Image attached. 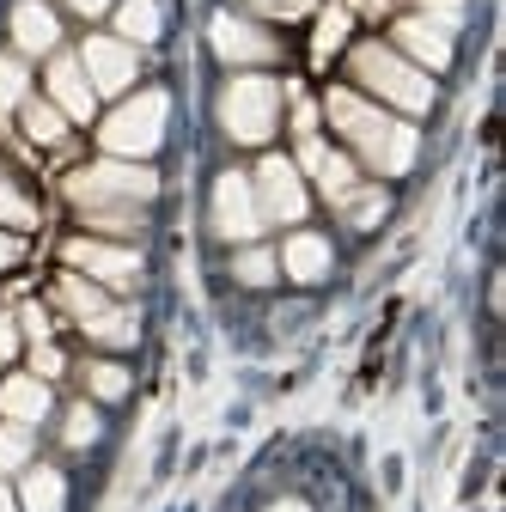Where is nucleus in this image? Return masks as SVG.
Listing matches in <instances>:
<instances>
[{
	"label": "nucleus",
	"mask_w": 506,
	"mask_h": 512,
	"mask_svg": "<svg viewBox=\"0 0 506 512\" xmlns=\"http://www.w3.org/2000/svg\"><path fill=\"white\" fill-rule=\"evenodd\" d=\"M98 348H135V336H141V317L129 311V305H104L98 317H86L80 324Z\"/></svg>",
	"instance_id": "16"
},
{
	"label": "nucleus",
	"mask_w": 506,
	"mask_h": 512,
	"mask_svg": "<svg viewBox=\"0 0 506 512\" xmlns=\"http://www.w3.org/2000/svg\"><path fill=\"white\" fill-rule=\"evenodd\" d=\"M208 37H214V55L238 61V68H250V61H275V55H281V43H275L269 31H257V25L238 19V13H214Z\"/></svg>",
	"instance_id": "10"
},
{
	"label": "nucleus",
	"mask_w": 506,
	"mask_h": 512,
	"mask_svg": "<svg viewBox=\"0 0 506 512\" xmlns=\"http://www.w3.org/2000/svg\"><path fill=\"white\" fill-rule=\"evenodd\" d=\"M220 122H226V135L244 141V147H263L275 135V122H281V86L263 80V74H244L220 92Z\"/></svg>",
	"instance_id": "4"
},
{
	"label": "nucleus",
	"mask_w": 506,
	"mask_h": 512,
	"mask_svg": "<svg viewBox=\"0 0 506 512\" xmlns=\"http://www.w3.org/2000/svg\"><path fill=\"white\" fill-rule=\"evenodd\" d=\"M61 439H68V445H92L98 439V415L80 403V409H68V421H61Z\"/></svg>",
	"instance_id": "28"
},
{
	"label": "nucleus",
	"mask_w": 506,
	"mask_h": 512,
	"mask_svg": "<svg viewBox=\"0 0 506 512\" xmlns=\"http://www.w3.org/2000/svg\"><path fill=\"white\" fill-rule=\"evenodd\" d=\"M0 415H7L13 427H31L49 415V384L37 372H13L7 384H0Z\"/></svg>",
	"instance_id": "12"
},
{
	"label": "nucleus",
	"mask_w": 506,
	"mask_h": 512,
	"mask_svg": "<svg viewBox=\"0 0 506 512\" xmlns=\"http://www.w3.org/2000/svg\"><path fill=\"white\" fill-rule=\"evenodd\" d=\"M19 324H25L31 342H49V317H43V305H25V311H19Z\"/></svg>",
	"instance_id": "33"
},
{
	"label": "nucleus",
	"mask_w": 506,
	"mask_h": 512,
	"mask_svg": "<svg viewBox=\"0 0 506 512\" xmlns=\"http://www.w3.org/2000/svg\"><path fill=\"white\" fill-rule=\"evenodd\" d=\"M342 31H348V7H330L324 13V31H318V55H330L342 43Z\"/></svg>",
	"instance_id": "30"
},
{
	"label": "nucleus",
	"mask_w": 506,
	"mask_h": 512,
	"mask_svg": "<svg viewBox=\"0 0 506 512\" xmlns=\"http://www.w3.org/2000/svg\"><path fill=\"white\" fill-rule=\"evenodd\" d=\"M250 7L269 13V19H305L311 7H318V0H250Z\"/></svg>",
	"instance_id": "29"
},
{
	"label": "nucleus",
	"mask_w": 506,
	"mask_h": 512,
	"mask_svg": "<svg viewBox=\"0 0 506 512\" xmlns=\"http://www.w3.org/2000/svg\"><path fill=\"white\" fill-rule=\"evenodd\" d=\"M281 269H287L299 287L324 281V275H330V238H318V232H293L287 250H281Z\"/></svg>",
	"instance_id": "15"
},
{
	"label": "nucleus",
	"mask_w": 506,
	"mask_h": 512,
	"mask_svg": "<svg viewBox=\"0 0 506 512\" xmlns=\"http://www.w3.org/2000/svg\"><path fill=\"white\" fill-rule=\"evenodd\" d=\"M159 177L147 165H129V159H98L86 171L68 177V202L80 208H104V202H153Z\"/></svg>",
	"instance_id": "5"
},
{
	"label": "nucleus",
	"mask_w": 506,
	"mask_h": 512,
	"mask_svg": "<svg viewBox=\"0 0 506 512\" xmlns=\"http://www.w3.org/2000/svg\"><path fill=\"white\" fill-rule=\"evenodd\" d=\"M0 512H19V506H13V494H7V488H0Z\"/></svg>",
	"instance_id": "40"
},
{
	"label": "nucleus",
	"mask_w": 506,
	"mask_h": 512,
	"mask_svg": "<svg viewBox=\"0 0 506 512\" xmlns=\"http://www.w3.org/2000/svg\"><path fill=\"white\" fill-rule=\"evenodd\" d=\"M86 384H92V397H104V403H116V397H129V372L122 366H86Z\"/></svg>",
	"instance_id": "25"
},
{
	"label": "nucleus",
	"mask_w": 506,
	"mask_h": 512,
	"mask_svg": "<svg viewBox=\"0 0 506 512\" xmlns=\"http://www.w3.org/2000/svg\"><path fill=\"white\" fill-rule=\"evenodd\" d=\"M25 128H31V141L55 147L61 135H68V116H61L55 104H25Z\"/></svg>",
	"instance_id": "22"
},
{
	"label": "nucleus",
	"mask_w": 506,
	"mask_h": 512,
	"mask_svg": "<svg viewBox=\"0 0 506 512\" xmlns=\"http://www.w3.org/2000/svg\"><path fill=\"white\" fill-rule=\"evenodd\" d=\"M116 31H122V43H153L159 37V0H122Z\"/></svg>",
	"instance_id": "19"
},
{
	"label": "nucleus",
	"mask_w": 506,
	"mask_h": 512,
	"mask_svg": "<svg viewBox=\"0 0 506 512\" xmlns=\"http://www.w3.org/2000/svg\"><path fill=\"white\" fill-rule=\"evenodd\" d=\"M31 464V433L25 427H0V476H7V470H25Z\"/></svg>",
	"instance_id": "24"
},
{
	"label": "nucleus",
	"mask_w": 506,
	"mask_h": 512,
	"mask_svg": "<svg viewBox=\"0 0 506 512\" xmlns=\"http://www.w3.org/2000/svg\"><path fill=\"white\" fill-rule=\"evenodd\" d=\"M232 275H238L244 287H269V281H275V256H269V250H244L238 263H232Z\"/></svg>",
	"instance_id": "26"
},
{
	"label": "nucleus",
	"mask_w": 506,
	"mask_h": 512,
	"mask_svg": "<svg viewBox=\"0 0 506 512\" xmlns=\"http://www.w3.org/2000/svg\"><path fill=\"white\" fill-rule=\"evenodd\" d=\"M13 263H19V238L0 232V269H13Z\"/></svg>",
	"instance_id": "37"
},
{
	"label": "nucleus",
	"mask_w": 506,
	"mask_h": 512,
	"mask_svg": "<svg viewBox=\"0 0 506 512\" xmlns=\"http://www.w3.org/2000/svg\"><path fill=\"white\" fill-rule=\"evenodd\" d=\"M49 98H55V110L68 116V122H86L92 116L98 92H92V80H86V68H80L74 55H55L49 61Z\"/></svg>",
	"instance_id": "11"
},
{
	"label": "nucleus",
	"mask_w": 506,
	"mask_h": 512,
	"mask_svg": "<svg viewBox=\"0 0 506 512\" xmlns=\"http://www.w3.org/2000/svg\"><path fill=\"white\" fill-rule=\"evenodd\" d=\"M330 122L342 128V141H348L372 171L397 177V171H409V165H415V128H409V122H397V116H385L378 104H366L360 92L336 86V92H330Z\"/></svg>",
	"instance_id": "1"
},
{
	"label": "nucleus",
	"mask_w": 506,
	"mask_h": 512,
	"mask_svg": "<svg viewBox=\"0 0 506 512\" xmlns=\"http://www.w3.org/2000/svg\"><path fill=\"white\" fill-rule=\"evenodd\" d=\"M74 7H80V13H104V7H110V0H74Z\"/></svg>",
	"instance_id": "39"
},
{
	"label": "nucleus",
	"mask_w": 506,
	"mask_h": 512,
	"mask_svg": "<svg viewBox=\"0 0 506 512\" xmlns=\"http://www.w3.org/2000/svg\"><path fill=\"white\" fill-rule=\"evenodd\" d=\"M250 196H257L263 220H299L305 214V183L293 159H263L257 177H250Z\"/></svg>",
	"instance_id": "7"
},
{
	"label": "nucleus",
	"mask_w": 506,
	"mask_h": 512,
	"mask_svg": "<svg viewBox=\"0 0 506 512\" xmlns=\"http://www.w3.org/2000/svg\"><path fill=\"white\" fill-rule=\"evenodd\" d=\"M31 372H37V378H55V372H61V354H55L49 342H37V354H31Z\"/></svg>",
	"instance_id": "34"
},
{
	"label": "nucleus",
	"mask_w": 506,
	"mask_h": 512,
	"mask_svg": "<svg viewBox=\"0 0 506 512\" xmlns=\"http://www.w3.org/2000/svg\"><path fill=\"white\" fill-rule=\"evenodd\" d=\"M348 74H354L366 92H378L385 104L409 110V116H421V110L433 104V80L415 68L409 55H397V49H385V43H360V49L348 55Z\"/></svg>",
	"instance_id": "2"
},
{
	"label": "nucleus",
	"mask_w": 506,
	"mask_h": 512,
	"mask_svg": "<svg viewBox=\"0 0 506 512\" xmlns=\"http://www.w3.org/2000/svg\"><path fill=\"white\" fill-rule=\"evenodd\" d=\"M269 512H311V506H305V500H275Z\"/></svg>",
	"instance_id": "38"
},
{
	"label": "nucleus",
	"mask_w": 506,
	"mask_h": 512,
	"mask_svg": "<svg viewBox=\"0 0 506 512\" xmlns=\"http://www.w3.org/2000/svg\"><path fill=\"white\" fill-rule=\"evenodd\" d=\"M25 104V61L19 55H0V116Z\"/></svg>",
	"instance_id": "23"
},
{
	"label": "nucleus",
	"mask_w": 506,
	"mask_h": 512,
	"mask_svg": "<svg viewBox=\"0 0 506 512\" xmlns=\"http://www.w3.org/2000/svg\"><path fill=\"white\" fill-rule=\"evenodd\" d=\"M55 305H68L80 324H86V317H98L110 299H104V287H98V281H86V275H61V281H55Z\"/></svg>",
	"instance_id": "18"
},
{
	"label": "nucleus",
	"mask_w": 506,
	"mask_h": 512,
	"mask_svg": "<svg viewBox=\"0 0 506 512\" xmlns=\"http://www.w3.org/2000/svg\"><path fill=\"white\" fill-rule=\"evenodd\" d=\"M397 43H403V55H415L421 68H446L452 61V31L446 25H433V19H397Z\"/></svg>",
	"instance_id": "13"
},
{
	"label": "nucleus",
	"mask_w": 506,
	"mask_h": 512,
	"mask_svg": "<svg viewBox=\"0 0 506 512\" xmlns=\"http://www.w3.org/2000/svg\"><path fill=\"white\" fill-rule=\"evenodd\" d=\"M61 506H68L61 470H25V512H61Z\"/></svg>",
	"instance_id": "20"
},
{
	"label": "nucleus",
	"mask_w": 506,
	"mask_h": 512,
	"mask_svg": "<svg viewBox=\"0 0 506 512\" xmlns=\"http://www.w3.org/2000/svg\"><path fill=\"white\" fill-rule=\"evenodd\" d=\"M311 177H318V189H324L336 208H348V202H354V189H360V171H354L342 153H330V147H324L318 165H311Z\"/></svg>",
	"instance_id": "17"
},
{
	"label": "nucleus",
	"mask_w": 506,
	"mask_h": 512,
	"mask_svg": "<svg viewBox=\"0 0 506 512\" xmlns=\"http://www.w3.org/2000/svg\"><path fill=\"white\" fill-rule=\"evenodd\" d=\"M165 116H171V98L165 92H135L129 104H116L98 128V141L110 159H147L159 141H165Z\"/></svg>",
	"instance_id": "3"
},
{
	"label": "nucleus",
	"mask_w": 506,
	"mask_h": 512,
	"mask_svg": "<svg viewBox=\"0 0 506 512\" xmlns=\"http://www.w3.org/2000/svg\"><path fill=\"white\" fill-rule=\"evenodd\" d=\"M31 220H37V208L19 196L7 177H0V226H31Z\"/></svg>",
	"instance_id": "27"
},
{
	"label": "nucleus",
	"mask_w": 506,
	"mask_h": 512,
	"mask_svg": "<svg viewBox=\"0 0 506 512\" xmlns=\"http://www.w3.org/2000/svg\"><path fill=\"white\" fill-rule=\"evenodd\" d=\"M293 128H299V141H305V135H318V110L299 104V110H293Z\"/></svg>",
	"instance_id": "35"
},
{
	"label": "nucleus",
	"mask_w": 506,
	"mask_h": 512,
	"mask_svg": "<svg viewBox=\"0 0 506 512\" xmlns=\"http://www.w3.org/2000/svg\"><path fill=\"white\" fill-rule=\"evenodd\" d=\"M348 214H354V226H372L378 214H385V196H354V202H348Z\"/></svg>",
	"instance_id": "32"
},
{
	"label": "nucleus",
	"mask_w": 506,
	"mask_h": 512,
	"mask_svg": "<svg viewBox=\"0 0 506 512\" xmlns=\"http://www.w3.org/2000/svg\"><path fill=\"white\" fill-rule=\"evenodd\" d=\"M80 68L92 80V92H129L135 86V43L122 37H92L80 49Z\"/></svg>",
	"instance_id": "9"
},
{
	"label": "nucleus",
	"mask_w": 506,
	"mask_h": 512,
	"mask_svg": "<svg viewBox=\"0 0 506 512\" xmlns=\"http://www.w3.org/2000/svg\"><path fill=\"white\" fill-rule=\"evenodd\" d=\"M68 269H80L98 287H135L141 281V250L129 244H98V238H74L68 244Z\"/></svg>",
	"instance_id": "6"
},
{
	"label": "nucleus",
	"mask_w": 506,
	"mask_h": 512,
	"mask_svg": "<svg viewBox=\"0 0 506 512\" xmlns=\"http://www.w3.org/2000/svg\"><path fill=\"white\" fill-rule=\"evenodd\" d=\"M13 348H19V330H13V317H7V311H0V360H7Z\"/></svg>",
	"instance_id": "36"
},
{
	"label": "nucleus",
	"mask_w": 506,
	"mask_h": 512,
	"mask_svg": "<svg viewBox=\"0 0 506 512\" xmlns=\"http://www.w3.org/2000/svg\"><path fill=\"white\" fill-rule=\"evenodd\" d=\"M421 19H433V25L452 31V25L464 19V0H421Z\"/></svg>",
	"instance_id": "31"
},
{
	"label": "nucleus",
	"mask_w": 506,
	"mask_h": 512,
	"mask_svg": "<svg viewBox=\"0 0 506 512\" xmlns=\"http://www.w3.org/2000/svg\"><path fill=\"white\" fill-rule=\"evenodd\" d=\"M80 214L98 232H141V202H104V208H80Z\"/></svg>",
	"instance_id": "21"
},
{
	"label": "nucleus",
	"mask_w": 506,
	"mask_h": 512,
	"mask_svg": "<svg viewBox=\"0 0 506 512\" xmlns=\"http://www.w3.org/2000/svg\"><path fill=\"white\" fill-rule=\"evenodd\" d=\"M214 232L244 244V238H257L263 232V214H257V196H250V177L244 171H226L214 183Z\"/></svg>",
	"instance_id": "8"
},
{
	"label": "nucleus",
	"mask_w": 506,
	"mask_h": 512,
	"mask_svg": "<svg viewBox=\"0 0 506 512\" xmlns=\"http://www.w3.org/2000/svg\"><path fill=\"white\" fill-rule=\"evenodd\" d=\"M13 43H19V55H55L61 25H55V13L43 0H19L13 7Z\"/></svg>",
	"instance_id": "14"
}]
</instances>
